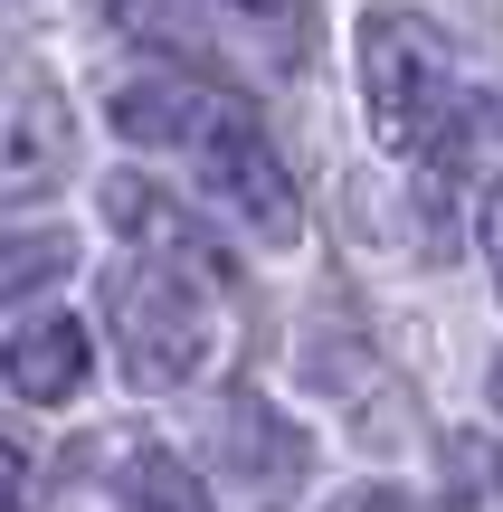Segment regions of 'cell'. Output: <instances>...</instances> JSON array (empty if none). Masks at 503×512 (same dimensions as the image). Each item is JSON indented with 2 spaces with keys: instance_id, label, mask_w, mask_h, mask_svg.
Returning a JSON list of instances; mask_svg holds the SVG:
<instances>
[{
  "instance_id": "obj_9",
  "label": "cell",
  "mask_w": 503,
  "mask_h": 512,
  "mask_svg": "<svg viewBox=\"0 0 503 512\" xmlns=\"http://www.w3.org/2000/svg\"><path fill=\"white\" fill-rule=\"evenodd\" d=\"M209 10L228 19V29L247 38V48L266 57V67H304V38H314V10H304V0H209Z\"/></svg>"
},
{
  "instance_id": "obj_3",
  "label": "cell",
  "mask_w": 503,
  "mask_h": 512,
  "mask_svg": "<svg viewBox=\"0 0 503 512\" xmlns=\"http://www.w3.org/2000/svg\"><path fill=\"white\" fill-rule=\"evenodd\" d=\"M190 171H200V200L219 209L228 228H247L257 247H295L304 200H295V181H285L266 124L238 105V95H209L200 133H190Z\"/></svg>"
},
{
  "instance_id": "obj_10",
  "label": "cell",
  "mask_w": 503,
  "mask_h": 512,
  "mask_svg": "<svg viewBox=\"0 0 503 512\" xmlns=\"http://www.w3.org/2000/svg\"><path fill=\"white\" fill-rule=\"evenodd\" d=\"M67 266H76V238H67V228H29V238H0V304H29V294H48Z\"/></svg>"
},
{
  "instance_id": "obj_12",
  "label": "cell",
  "mask_w": 503,
  "mask_h": 512,
  "mask_svg": "<svg viewBox=\"0 0 503 512\" xmlns=\"http://www.w3.org/2000/svg\"><path fill=\"white\" fill-rule=\"evenodd\" d=\"M86 10H95V29L133 38V29H152V19H162V0H86Z\"/></svg>"
},
{
  "instance_id": "obj_8",
  "label": "cell",
  "mask_w": 503,
  "mask_h": 512,
  "mask_svg": "<svg viewBox=\"0 0 503 512\" xmlns=\"http://www.w3.org/2000/svg\"><path fill=\"white\" fill-rule=\"evenodd\" d=\"M105 105H114V133L124 143H190L200 114H209V86L181 76V67H143V76H114Z\"/></svg>"
},
{
  "instance_id": "obj_11",
  "label": "cell",
  "mask_w": 503,
  "mask_h": 512,
  "mask_svg": "<svg viewBox=\"0 0 503 512\" xmlns=\"http://www.w3.org/2000/svg\"><path fill=\"white\" fill-rule=\"evenodd\" d=\"M323 512H428L418 494H399V484H352V494H333Z\"/></svg>"
},
{
  "instance_id": "obj_4",
  "label": "cell",
  "mask_w": 503,
  "mask_h": 512,
  "mask_svg": "<svg viewBox=\"0 0 503 512\" xmlns=\"http://www.w3.org/2000/svg\"><path fill=\"white\" fill-rule=\"evenodd\" d=\"M76 162V114L38 67L0 76V200H48Z\"/></svg>"
},
{
  "instance_id": "obj_6",
  "label": "cell",
  "mask_w": 503,
  "mask_h": 512,
  "mask_svg": "<svg viewBox=\"0 0 503 512\" xmlns=\"http://www.w3.org/2000/svg\"><path fill=\"white\" fill-rule=\"evenodd\" d=\"M95 200H105V228H124L143 256H162V266H190V275H200V266L219 275V256H209V228L190 219L171 190H152V181H133V171H114Z\"/></svg>"
},
{
  "instance_id": "obj_1",
  "label": "cell",
  "mask_w": 503,
  "mask_h": 512,
  "mask_svg": "<svg viewBox=\"0 0 503 512\" xmlns=\"http://www.w3.org/2000/svg\"><path fill=\"white\" fill-rule=\"evenodd\" d=\"M105 323H114V361L133 389H190L219 351V304L190 266L162 256H124L105 275Z\"/></svg>"
},
{
  "instance_id": "obj_7",
  "label": "cell",
  "mask_w": 503,
  "mask_h": 512,
  "mask_svg": "<svg viewBox=\"0 0 503 512\" xmlns=\"http://www.w3.org/2000/svg\"><path fill=\"white\" fill-rule=\"evenodd\" d=\"M0 370H10V389H19L29 408L76 399V389H86V370H95L86 323H67V313H38V323H19V332H10V351H0Z\"/></svg>"
},
{
  "instance_id": "obj_13",
  "label": "cell",
  "mask_w": 503,
  "mask_h": 512,
  "mask_svg": "<svg viewBox=\"0 0 503 512\" xmlns=\"http://www.w3.org/2000/svg\"><path fill=\"white\" fill-rule=\"evenodd\" d=\"M0 512H19V446H0Z\"/></svg>"
},
{
  "instance_id": "obj_2",
  "label": "cell",
  "mask_w": 503,
  "mask_h": 512,
  "mask_svg": "<svg viewBox=\"0 0 503 512\" xmlns=\"http://www.w3.org/2000/svg\"><path fill=\"white\" fill-rule=\"evenodd\" d=\"M361 114L380 152H437L466 114L447 76V29L418 10H371L361 19Z\"/></svg>"
},
{
  "instance_id": "obj_5",
  "label": "cell",
  "mask_w": 503,
  "mask_h": 512,
  "mask_svg": "<svg viewBox=\"0 0 503 512\" xmlns=\"http://www.w3.org/2000/svg\"><path fill=\"white\" fill-rule=\"evenodd\" d=\"M209 465L238 475V484H257V494H285V484L304 475V437L266 399L238 389V399H219V418H209Z\"/></svg>"
}]
</instances>
